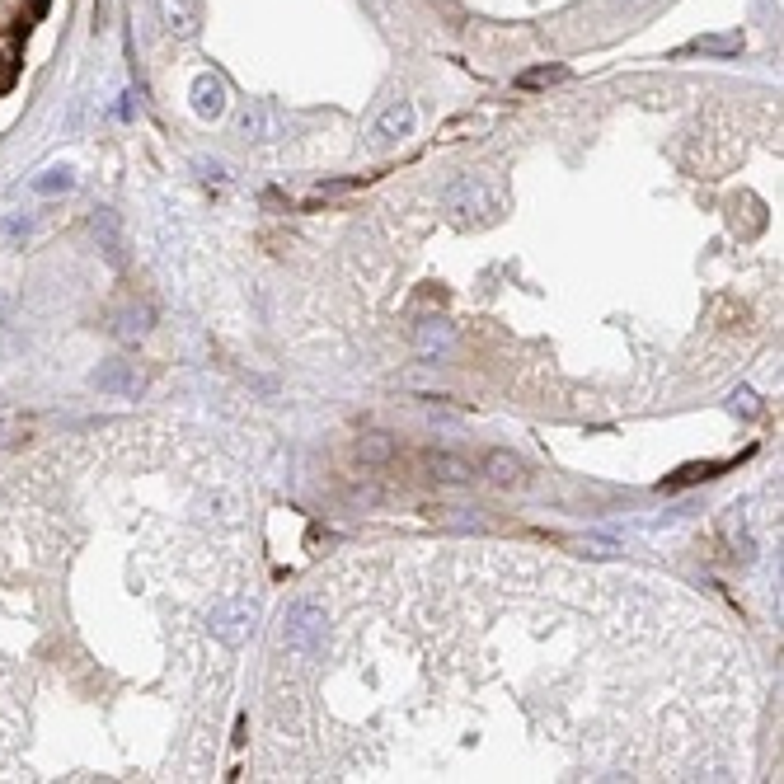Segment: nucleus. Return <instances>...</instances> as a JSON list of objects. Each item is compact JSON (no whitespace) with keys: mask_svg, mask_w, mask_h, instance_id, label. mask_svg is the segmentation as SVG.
I'll list each match as a JSON object with an SVG mask.
<instances>
[{"mask_svg":"<svg viewBox=\"0 0 784 784\" xmlns=\"http://www.w3.org/2000/svg\"><path fill=\"white\" fill-rule=\"evenodd\" d=\"M508 198H503V184H493L484 174H465L446 188V212L456 216L461 226H493L503 216Z\"/></svg>","mask_w":784,"mask_h":784,"instance_id":"f257e3e1","label":"nucleus"},{"mask_svg":"<svg viewBox=\"0 0 784 784\" xmlns=\"http://www.w3.org/2000/svg\"><path fill=\"white\" fill-rule=\"evenodd\" d=\"M188 99H193V113L198 118H221L226 108H231V94H226V80L212 76V71H202V76H193V90H188Z\"/></svg>","mask_w":784,"mask_h":784,"instance_id":"f03ea898","label":"nucleus"},{"mask_svg":"<svg viewBox=\"0 0 784 784\" xmlns=\"http://www.w3.org/2000/svg\"><path fill=\"white\" fill-rule=\"evenodd\" d=\"M414 127H418V108L409 104V99H395V104L376 118V132H371V137L381 141V146H390V141L414 137Z\"/></svg>","mask_w":784,"mask_h":784,"instance_id":"7ed1b4c3","label":"nucleus"},{"mask_svg":"<svg viewBox=\"0 0 784 784\" xmlns=\"http://www.w3.org/2000/svg\"><path fill=\"white\" fill-rule=\"evenodd\" d=\"M235 132H240L245 141H273V137H282V113H277L273 104H254V108L240 113Z\"/></svg>","mask_w":784,"mask_h":784,"instance_id":"20e7f679","label":"nucleus"},{"mask_svg":"<svg viewBox=\"0 0 784 784\" xmlns=\"http://www.w3.org/2000/svg\"><path fill=\"white\" fill-rule=\"evenodd\" d=\"M94 385H99L104 395H137L141 371H137V362H108V367L94 371Z\"/></svg>","mask_w":784,"mask_h":784,"instance_id":"39448f33","label":"nucleus"},{"mask_svg":"<svg viewBox=\"0 0 784 784\" xmlns=\"http://www.w3.org/2000/svg\"><path fill=\"white\" fill-rule=\"evenodd\" d=\"M160 24L170 38H193L198 33V0H160Z\"/></svg>","mask_w":784,"mask_h":784,"instance_id":"423d86ee","label":"nucleus"},{"mask_svg":"<svg viewBox=\"0 0 784 784\" xmlns=\"http://www.w3.org/2000/svg\"><path fill=\"white\" fill-rule=\"evenodd\" d=\"M76 188V170L71 165H52V170H43L38 179H33V193H43V198H52V193H71Z\"/></svg>","mask_w":784,"mask_h":784,"instance_id":"0eeeda50","label":"nucleus"},{"mask_svg":"<svg viewBox=\"0 0 784 784\" xmlns=\"http://www.w3.org/2000/svg\"><path fill=\"white\" fill-rule=\"evenodd\" d=\"M418 348H423V353H446V348H451V324L423 320L418 324Z\"/></svg>","mask_w":784,"mask_h":784,"instance_id":"6e6552de","label":"nucleus"},{"mask_svg":"<svg viewBox=\"0 0 784 784\" xmlns=\"http://www.w3.org/2000/svg\"><path fill=\"white\" fill-rule=\"evenodd\" d=\"M146 329H151V310L146 306H127L123 315H118V339L123 343H137Z\"/></svg>","mask_w":784,"mask_h":784,"instance_id":"1a4fd4ad","label":"nucleus"},{"mask_svg":"<svg viewBox=\"0 0 784 784\" xmlns=\"http://www.w3.org/2000/svg\"><path fill=\"white\" fill-rule=\"evenodd\" d=\"M432 475L437 479H451V484H465V479H475V470L456 456H432Z\"/></svg>","mask_w":784,"mask_h":784,"instance_id":"9d476101","label":"nucleus"},{"mask_svg":"<svg viewBox=\"0 0 784 784\" xmlns=\"http://www.w3.org/2000/svg\"><path fill=\"white\" fill-rule=\"evenodd\" d=\"M484 470H489L493 484H517V479H522V465L512 461V456H503V451H498V456H489V465H484Z\"/></svg>","mask_w":784,"mask_h":784,"instance_id":"9b49d317","label":"nucleus"},{"mask_svg":"<svg viewBox=\"0 0 784 784\" xmlns=\"http://www.w3.org/2000/svg\"><path fill=\"white\" fill-rule=\"evenodd\" d=\"M357 456H362V461H385V456H390V437H385V432H367V437L357 442Z\"/></svg>","mask_w":784,"mask_h":784,"instance_id":"f8f14e48","label":"nucleus"},{"mask_svg":"<svg viewBox=\"0 0 784 784\" xmlns=\"http://www.w3.org/2000/svg\"><path fill=\"white\" fill-rule=\"evenodd\" d=\"M0 231L10 235V240H24V235L33 231V216H24V212H15V216H5V221H0Z\"/></svg>","mask_w":784,"mask_h":784,"instance_id":"ddd939ff","label":"nucleus"},{"mask_svg":"<svg viewBox=\"0 0 784 784\" xmlns=\"http://www.w3.org/2000/svg\"><path fill=\"white\" fill-rule=\"evenodd\" d=\"M550 80H564V66H550V71H531L522 85H550Z\"/></svg>","mask_w":784,"mask_h":784,"instance_id":"4468645a","label":"nucleus"},{"mask_svg":"<svg viewBox=\"0 0 784 784\" xmlns=\"http://www.w3.org/2000/svg\"><path fill=\"white\" fill-rule=\"evenodd\" d=\"M5 80H10V62H5V57H0V85H5Z\"/></svg>","mask_w":784,"mask_h":784,"instance_id":"2eb2a0df","label":"nucleus"}]
</instances>
